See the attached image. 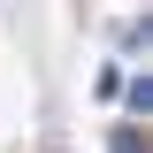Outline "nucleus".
Segmentation results:
<instances>
[{
  "label": "nucleus",
  "instance_id": "1",
  "mask_svg": "<svg viewBox=\"0 0 153 153\" xmlns=\"http://www.w3.org/2000/svg\"><path fill=\"white\" fill-rule=\"evenodd\" d=\"M123 92H130V107H138V115H153V76H130Z\"/></svg>",
  "mask_w": 153,
  "mask_h": 153
},
{
  "label": "nucleus",
  "instance_id": "2",
  "mask_svg": "<svg viewBox=\"0 0 153 153\" xmlns=\"http://www.w3.org/2000/svg\"><path fill=\"white\" fill-rule=\"evenodd\" d=\"M115 153H146V146H138V130H130V123L115 130Z\"/></svg>",
  "mask_w": 153,
  "mask_h": 153
}]
</instances>
